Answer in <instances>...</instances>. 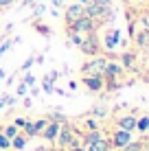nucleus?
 <instances>
[{"label":"nucleus","instance_id":"1","mask_svg":"<svg viewBox=\"0 0 149 151\" xmlns=\"http://www.w3.org/2000/svg\"><path fill=\"white\" fill-rule=\"evenodd\" d=\"M105 64H107L105 59H99V57H96V59H92L90 64L83 66V72H86V75H92V77H99L101 72L105 70Z\"/></svg>","mask_w":149,"mask_h":151},{"label":"nucleus","instance_id":"2","mask_svg":"<svg viewBox=\"0 0 149 151\" xmlns=\"http://www.w3.org/2000/svg\"><path fill=\"white\" fill-rule=\"evenodd\" d=\"M83 15H86L83 4H81V2H77V4H70V7H68V11H66V20H68V22L73 24V22H77L79 18H83Z\"/></svg>","mask_w":149,"mask_h":151},{"label":"nucleus","instance_id":"3","mask_svg":"<svg viewBox=\"0 0 149 151\" xmlns=\"http://www.w3.org/2000/svg\"><path fill=\"white\" fill-rule=\"evenodd\" d=\"M92 29V20L88 18V15H83V18H79L77 22H73V31H90Z\"/></svg>","mask_w":149,"mask_h":151},{"label":"nucleus","instance_id":"4","mask_svg":"<svg viewBox=\"0 0 149 151\" xmlns=\"http://www.w3.org/2000/svg\"><path fill=\"white\" fill-rule=\"evenodd\" d=\"M114 140H116V145H121V147H125V145L130 142V134H127L125 129H123V132H119V134H116V138H114Z\"/></svg>","mask_w":149,"mask_h":151},{"label":"nucleus","instance_id":"5","mask_svg":"<svg viewBox=\"0 0 149 151\" xmlns=\"http://www.w3.org/2000/svg\"><path fill=\"white\" fill-rule=\"evenodd\" d=\"M86 86H90L92 90H99L101 88V77H86Z\"/></svg>","mask_w":149,"mask_h":151},{"label":"nucleus","instance_id":"6","mask_svg":"<svg viewBox=\"0 0 149 151\" xmlns=\"http://www.w3.org/2000/svg\"><path fill=\"white\" fill-rule=\"evenodd\" d=\"M103 72H107L110 77H114V75H119L121 72V66H116V64H105V70Z\"/></svg>","mask_w":149,"mask_h":151},{"label":"nucleus","instance_id":"7","mask_svg":"<svg viewBox=\"0 0 149 151\" xmlns=\"http://www.w3.org/2000/svg\"><path fill=\"white\" fill-rule=\"evenodd\" d=\"M121 127L125 129V132H127V129H134V127H136V121H134V118H123V121H121Z\"/></svg>","mask_w":149,"mask_h":151},{"label":"nucleus","instance_id":"8","mask_svg":"<svg viewBox=\"0 0 149 151\" xmlns=\"http://www.w3.org/2000/svg\"><path fill=\"white\" fill-rule=\"evenodd\" d=\"M92 151H105V142L103 140H92Z\"/></svg>","mask_w":149,"mask_h":151},{"label":"nucleus","instance_id":"9","mask_svg":"<svg viewBox=\"0 0 149 151\" xmlns=\"http://www.w3.org/2000/svg\"><path fill=\"white\" fill-rule=\"evenodd\" d=\"M55 134H57V125L53 123L48 129H46V138H55Z\"/></svg>","mask_w":149,"mask_h":151},{"label":"nucleus","instance_id":"10","mask_svg":"<svg viewBox=\"0 0 149 151\" xmlns=\"http://www.w3.org/2000/svg\"><path fill=\"white\" fill-rule=\"evenodd\" d=\"M9 145H11V142H9V138L4 136V134H0V149H7Z\"/></svg>","mask_w":149,"mask_h":151},{"label":"nucleus","instance_id":"11","mask_svg":"<svg viewBox=\"0 0 149 151\" xmlns=\"http://www.w3.org/2000/svg\"><path fill=\"white\" fill-rule=\"evenodd\" d=\"M90 2L96 7H110V0H90Z\"/></svg>","mask_w":149,"mask_h":151},{"label":"nucleus","instance_id":"12","mask_svg":"<svg viewBox=\"0 0 149 151\" xmlns=\"http://www.w3.org/2000/svg\"><path fill=\"white\" fill-rule=\"evenodd\" d=\"M4 136L7 138H15V127H7L4 129Z\"/></svg>","mask_w":149,"mask_h":151},{"label":"nucleus","instance_id":"13","mask_svg":"<svg viewBox=\"0 0 149 151\" xmlns=\"http://www.w3.org/2000/svg\"><path fill=\"white\" fill-rule=\"evenodd\" d=\"M114 42H119V33H112V35H110V40H107V44L114 46Z\"/></svg>","mask_w":149,"mask_h":151},{"label":"nucleus","instance_id":"14","mask_svg":"<svg viewBox=\"0 0 149 151\" xmlns=\"http://www.w3.org/2000/svg\"><path fill=\"white\" fill-rule=\"evenodd\" d=\"M13 145H15L18 149H22V147H24V138H15V140H13Z\"/></svg>","mask_w":149,"mask_h":151},{"label":"nucleus","instance_id":"15","mask_svg":"<svg viewBox=\"0 0 149 151\" xmlns=\"http://www.w3.org/2000/svg\"><path fill=\"white\" fill-rule=\"evenodd\" d=\"M138 127H140V129H147V127H149V118H143V121L138 123Z\"/></svg>","mask_w":149,"mask_h":151},{"label":"nucleus","instance_id":"16","mask_svg":"<svg viewBox=\"0 0 149 151\" xmlns=\"http://www.w3.org/2000/svg\"><path fill=\"white\" fill-rule=\"evenodd\" d=\"M9 46H11V42H4V44L0 46V55H4V50H9Z\"/></svg>","mask_w":149,"mask_h":151},{"label":"nucleus","instance_id":"17","mask_svg":"<svg viewBox=\"0 0 149 151\" xmlns=\"http://www.w3.org/2000/svg\"><path fill=\"white\" fill-rule=\"evenodd\" d=\"M70 140V134L68 132H61V142H68Z\"/></svg>","mask_w":149,"mask_h":151},{"label":"nucleus","instance_id":"18","mask_svg":"<svg viewBox=\"0 0 149 151\" xmlns=\"http://www.w3.org/2000/svg\"><path fill=\"white\" fill-rule=\"evenodd\" d=\"M143 24H145V29H147V33H149V13L143 18Z\"/></svg>","mask_w":149,"mask_h":151},{"label":"nucleus","instance_id":"19","mask_svg":"<svg viewBox=\"0 0 149 151\" xmlns=\"http://www.w3.org/2000/svg\"><path fill=\"white\" fill-rule=\"evenodd\" d=\"M31 64H33V59H31V57H29V59L24 61V66H22V68H24V70H29V68H31Z\"/></svg>","mask_w":149,"mask_h":151},{"label":"nucleus","instance_id":"20","mask_svg":"<svg viewBox=\"0 0 149 151\" xmlns=\"http://www.w3.org/2000/svg\"><path fill=\"white\" fill-rule=\"evenodd\" d=\"M24 83H27V86H33L35 79H33V77H24Z\"/></svg>","mask_w":149,"mask_h":151},{"label":"nucleus","instance_id":"21","mask_svg":"<svg viewBox=\"0 0 149 151\" xmlns=\"http://www.w3.org/2000/svg\"><path fill=\"white\" fill-rule=\"evenodd\" d=\"M24 125H27V121H22V118H18V121H15V127H24Z\"/></svg>","mask_w":149,"mask_h":151},{"label":"nucleus","instance_id":"22","mask_svg":"<svg viewBox=\"0 0 149 151\" xmlns=\"http://www.w3.org/2000/svg\"><path fill=\"white\" fill-rule=\"evenodd\" d=\"M2 77H4V70H0V79H2Z\"/></svg>","mask_w":149,"mask_h":151},{"label":"nucleus","instance_id":"23","mask_svg":"<svg viewBox=\"0 0 149 151\" xmlns=\"http://www.w3.org/2000/svg\"><path fill=\"white\" fill-rule=\"evenodd\" d=\"M79 2H90V0H79Z\"/></svg>","mask_w":149,"mask_h":151},{"label":"nucleus","instance_id":"24","mask_svg":"<svg viewBox=\"0 0 149 151\" xmlns=\"http://www.w3.org/2000/svg\"><path fill=\"white\" fill-rule=\"evenodd\" d=\"M13 2H15V0H13Z\"/></svg>","mask_w":149,"mask_h":151}]
</instances>
